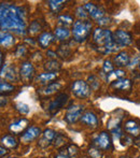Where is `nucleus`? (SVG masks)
Masks as SVG:
<instances>
[{
  "label": "nucleus",
  "mask_w": 140,
  "mask_h": 158,
  "mask_svg": "<svg viewBox=\"0 0 140 158\" xmlns=\"http://www.w3.org/2000/svg\"><path fill=\"white\" fill-rule=\"evenodd\" d=\"M113 39H114V42L120 48L127 46L133 42L132 35L128 31H125V30H117L113 33Z\"/></svg>",
  "instance_id": "nucleus-6"
},
{
  "label": "nucleus",
  "mask_w": 140,
  "mask_h": 158,
  "mask_svg": "<svg viewBox=\"0 0 140 158\" xmlns=\"http://www.w3.org/2000/svg\"><path fill=\"white\" fill-rule=\"evenodd\" d=\"M54 145L56 146V148H59V146L64 145V142H65V138L63 137L62 135H56V137H55L54 139Z\"/></svg>",
  "instance_id": "nucleus-36"
},
{
  "label": "nucleus",
  "mask_w": 140,
  "mask_h": 158,
  "mask_svg": "<svg viewBox=\"0 0 140 158\" xmlns=\"http://www.w3.org/2000/svg\"><path fill=\"white\" fill-rule=\"evenodd\" d=\"M113 63L114 66L119 67V68H123L129 64V56L126 52H121L113 58Z\"/></svg>",
  "instance_id": "nucleus-16"
},
{
  "label": "nucleus",
  "mask_w": 140,
  "mask_h": 158,
  "mask_svg": "<svg viewBox=\"0 0 140 158\" xmlns=\"http://www.w3.org/2000/svg\"><path fill=\"white\" fill-rule=\"evenodd\" d=\"M40 135H41V129H40L39 127H36V126L28 127L23 132V135H21V142H23V143H25V144H28L37 139Z\"/></svg>",
  "instance_id": "nucleus-8"
},
{
  "label": "nucleus",
  "mask_w": 140,
  "mask_h": 158,
  "mask_svg": "<svg viewBox=\"0 0 140 158\" xmlns=\"http://www.w3.org/2000/svg\"><path fill=\"white\" fill-rule=\"evenodd\" d=\"M94 144L96 148H98L99 150L101 151H108L111 148V145H112V142H111V138L110 135L106 131H103L100 132L97 138L95 139Z\"/></svg>",
  "instance_id": "nucleus-7"
},
{
  "label": "nucleus",
  "mask_w": 140,
  "mask_h": 158,
  "mask_svg": "<svg viewBox=\"0 0 140 158\" xmlns=\"http://www.w3.org/2000/svg\"><path fill=\"white\" fill-rule=\"evenodd\" d=\"M139 67H140V63H139Z\"/></svg>",
  "instance_id": "nucleus-46"
},
{
  "label": "nucleus",
  "mask_w": 140,
  "mask_h": 158,
  "mask_svg": "<svg viewBox=\"0 0 140 158\" xmlns=\"http://www.w3.org/2000/svg\"><path fill=\"white\" fill-rule=\"evenodd\" d=\"M16 110L21 114H28L29 113V106L24 102H19V103H16Z\"/></svg>",
  "instance_id": "nucleus-33"
},
{
  "label": "nucleus",
  "mask_w": 140,
  "mask_h": 158,
  "mask_svg": "<svg viewBox=\"0 0 140 158\" xmlns=\"http://www.w3.org/2000/svg\"><path fill=\"white\" fill-rule=\"evenodd\" d=\"M61 87H62V85L59 83H51V84H49V85H46L44 88L40 89L39 93L44 96H49V95H52V94H54V93H56Z\"/></svg>",
  "instance_id": "nucleus-22"
},
{
  "label": "nucleus",
  "mask_w": 140,
  "mask_h": 158,
  "mask_svg": "<svg viewBox=\"0 0 140 158\" xmlns=\"http://www.w3.org/2000/svg\"><path fill=\"white\" fill-rule=\"evenodd\" d=\"M2 146L6 148H15L17 146V141L14 137L12 135H4L1 139Z\"/></svg>",
  "instance_id": "nucleus-23"
},
{
  "label": "nucleus",
  "mask_w": 140,
  "mask_h": 158,
  "mask_svg": "<svg viewBox=\"0 0 140 158\" xmlns=\"http://www.w3.org/2000/svg\"><path fill=\"white\" fill-rule=\"evenodd\" d=\"M34 73H35V69L30 61H25V63L22 64L19 74H21V77L24 81L28 82L29 80H32V77H34Z\"/></svg>",
  "instance_id": "nucleus-11"
},
{
  "label": "nucleus",
  "mask_w": 140,
  "mask_h": 158,
  "mask_svg": "<svg viewBox=\"0 0 140 158\" xmlns=\"http://www.w3.org/2000/svg\"><path fill=\"white\" fill-rule=\"evenodd\" d=\"M75 16L79 17L81 21H86V19H87V16H88V13H87V11L85 10L84 6H79V8H77V10H75Z\"/></svg>",
  "instance_id": "nucleus-28"
},
{
  "label": "nucleus",
  "mask_w": 140,
  "mask_h": 158,
  "mask_svg": "<svg viewBox=\"0 0 140 158\" xmlns=\"http://www.w3.org/2000/svg\"><path fill=\"white\" fill-rule=\"evenodd\" d=\"M0 26L2 30L14 31L19 35H24L26 29V22L23 8L16 6L14 4L1 3Z\"/></svg>",
  "instance_id": "nucleus-1"
},
{
  "label": "nucleus",
  "mask_w": 140,
  "mask_h": 158,
  "mask_svg": "<svg viewBox=\"0 0 140 158\" xmlns=\"http://www.w3.org/2000/svg\"><path fill=\"white\" fill-rule=\"evenodd\" d=\"M120 158H130V157H120Z\"/></svg>",
  "instance_id": "nucleus-44"
},
{
  "label": "nucleus",
  "mask_w": 140,
  "mask_h": 158,
  "mask_svg": "<svg viewBox=\"0 0 140 158\" xmlns=\"http://www.w3.org/2000/svg\"><path fill=\"white\" fill-rule=\"evenodd\" d=\"M61 67H62L61 64H59L58 61L54 60V59L46 61V63L44 64V69H45L48 72H57V71L61 69Z\"/></svg>",
  "instance_id": "nucleus-25"
},
{
  "label": "nucleus",
  "mask_w": 140,
  "mask_h": 158,
  "mask_svg": "<svg viewBox=\"0 0 140 158\" xmlns=\"http://www.w3.org/2000/svg\"><path fill=\"white\" fill-rule=\"evenodd\" d=\"M84 8H85V10L87 11L88 15H90L93 19H95V21L98 22L99 19L105 17V11H104L101 8H99V6H97L96 4L92 3V2L85 3Z\"/></svg>",
  "instance_id": "nucleus-10"
},
{
  "label": "nucleus",
  "mask_w": 140,
  "mask_h": 158,
  "mask_svg": "<svg viewBox=\"0 0 140 158\" xmlns=\"http://www.w3.org/2000/svg\"><path fill=\"white\" fill-rule=\"evenodd\" d=\"M88 155L91 156V158H101V150H99L96 146H93L88 150Z\"/></svg>",
  "instance_id": "nucleus-32"
},
{
  "label": "nucleus",
  "mask_w": 140,
  "mask_h": 158,
  "mask_svg": "<svg viewBox=\"0 0 140 158\" xmlns=\"http://www.w3.org/2000/svg\"><path fill=\"white\" fill-rule=\"evenodd\" d=\"M40 30H41V25H40V23L38 21H35V22H32V24H30V26H29V30H28V32L29 33H37V32H39Z\"/></svg>",
  "instance_id": "nucleus-34"
},
{
  "label": "nucleus",
  "mask_w": 140,
  "mask_h": 158,
  "mask_svg": "<svg viewBox=\"0 0 140 158\" xmlns=\"http://www.w3.org/2000/svg\"><path fill=\"white\" fill-rule=\"evenodd\" d=\"M82 112H83V106L81 104H73V106H69L66 111L65 119L69 124H73L81 118Z\"/></svg>",
  "instance_id": "nucleus-5"
},
{
  "label": "nucleus",
  "mask_w": 140,
  "mask_h": 158,
  "mask_svg": "<svg viewBox=\"0 0 140 158\" xmlns=\"http://www.w3.org/2000/svg\"><path fill=\"white\" fill-rule=\"evenodd\" d=\"M4 77L9 81H17L19 77H17V73L14 67H10V68L6 69V73H4Z\"/></svg>",
  "instance_id": "nucleus-26"
},
{
  "label": "nucleus",
  "mask_w": 140,
  "mask_h": 158,
  "mask_svg": "<svg viewBox=\"0 0 140 158\" xmlns=\"http://www.w3.org/2000/svg\"><path fill=\"white\" fill-rule=\"evenodd\" d=\"M64 3H66V1H63V0H50V1H48L49 8L51 9L53 13H58L65 6Z\"/></svg>",
  "instance_id": "nucleus-24"
},
{
  "label": "nucleus",
  "mask_w": 140,
  "mask_h": 158,
  "mask_svg": "<svg viewBox=\"0 0 140 158\" xmlns=\"http://www.w3.org/2000/svg\"><path fill=\"white\" fill-rule=\"evenodd\" d=\"M0 151H1V152H0V156H1V157H3L4 155L8 154V151H6V148H3V146H1Z\"/></svg>",
  "instance_id": "nucleus-41"
},
{
  "label": "nucleus",
  "mask_w": 140,
  "mask_h": 158,
  "mask_svg": "<svg viewBox=\"0 0 140 158\" xmlns=\"http://www.w3.org/2000/svg\"><path fill=\"white\" fill-rule=\"evenodd\" d=\"M68 100V95L67 94H59L56 97V99H54L53 101H51L50 106H49V112L52 115L56 114L66 104Z\"/></svg>",
  "instance_id": "nucleus-9"
},
{
  "label": "nucleus",
  "mask_w": 140,
  "mask_h": 158,
  "mask_svg": "<svg viewBox=\"0 0 140 158\" xmlns=\"http://www.w3.org/2000/svg\"><path fill=\"white\" fill-rule=\"evenodd\" d=\"M92 28V24L86 19V21H79L74 22L72 27V35L73 39L77 42H84L86 38L88 37Z\"/></svg>",
  "instance_id": "nucleus-3"
},
{
  "label": "nucleus",
  "mask_w": 140,
  "mask_h": 158,
  "mask_svg": "<svg viewBox=\"0 0 140 158\" xmlns=\"http://www.w3.org/2000/svg\"><path fill=\"white\" fill-rule=\"evenodd\" d=\"M53 40H54V37H53L52 33L49 32V31L42 32L41 35H39V38H38V42H39L40 46L43 48H48V46L53 42Z\"/></svg>",
  "instance_id": "nucleus-17"
},
{
  "label": "nucleus",
  "mask_w": 140,
  "mask_h": 158,
  "mask_svg": "<svg viewBox=\"0 0 140 158\" xmlns=\"http://www.w3.org/2000/svg\"><path fill=\"white\" fill-rule=\"evenodd\" d=\"M80 121L90 127H96L97 124H98V119H97L96 114L91 112V111H87V112L83 113L81 118H80Z\"/></svg>",
  "instance_id": "nucleus-14"
},
{
  "label": "nucleus",
  "mask_w": 140,
  "mask_h": 158,
  "mask_svg": "<svg viewBox=\"0 0 140 158\" xmlns=\"http://www.w3.org/2000/svg\"><path fill=\"white\" fill-rule=\"evenodd\" d=\"M112 74L117 77V80L125 79V72H124L123 70H121V69H117V70H114ZM112 74H111V75H112ZM111 75H110V77H111ZM108 79H109V77H108Z\"/></svg>",
  "instance_id": "nucleus-37"
},
{
  "label": "nucleus",
  "mask_w": 140,
  "mask_h": 158,
  "mask_svg": "<svg viewBox=\"0 0 140 158\" xmlns=\"http://www.w3.org/2000/svg\"><path fill=\"white\" fill-rule=\"evenodd\" d=\"M27 126H28V121L25 118H22L16 122H13V123L9 126V129H10V131L13 133H19V132H22V131H25L26 129H27Z\"/></svg>",
  "instance_id": "nucleus-15"
},
{
  "label": "nucleus",
  "mask_w": 140,
  "mask_h": 158,
  "mask_svg": "<svg viewBox=\"0 0 140 158\" xmlns=\"http://www.w3.org/2000/svg\"><path fill=\"white\" fill-rule=\"evenodd\" d=\"M103 70L104 72L107 74V77H110L111 74L113 73V71H114V68H113V64L111 63L110 60H105V63H104V67H103Z\"/></svg>",
  "instance_id": "nucleus-31"
},
{
  "label": "nucleus",
  "mask_w": 140,
  "mask_h": 158,
  "mask_svg": "<svg viewBox=\"0 0 140 158\" xmlns=\"http://www.w3.org/2000/svg\"><path fill=\"white\" fill-rule=\"evenodd\" d=\"M71 92L78 98H86L91 95V87L85 81L78 80L71 86Z\"/></svg>",
  "instance_id": "nucleus-4"
},
{
  "label": "nucleus",
  "mask_w": 140,
  "mask_h": 158,
  "mask_svg": "<svg viewBox=\"0 0 140 158\" xmlns=\"http://www.w3.org/2000/svg\"><path fill=\"white\" fill-rule=\"evenodd\" d=\"M93 41L100 54L107 55L119 51L120 46L114 42L113 33L108 29L96 28L93 33Z\"/></svg>",
  "instance_id": "nucleus-2"
},
{
  "label": "nucleus",
  "mask_w": 140,
  "mask_h": 158,
  "mask_svg": "<svg viewBox=\"0 0 140 158\" xmlns=\"http://www.w3.org/2000/svg\"><path fill=\"white\" fill-rule=\"evenodd\" d=\"M48 55H50V57H56V54H55V53H53V52H51V51H49L48 52Z\"/></svg>",
  "instance_id": "nucleus-43"
},
{
  "label": "nucleus",
  "mask_w": 140,
  "mask_h": 158,
  "mask_svg": "<svg viewBox=\"0 0 140 158\" xmlns=\"http://www.w3.org/2000/svg\"><path fill=\"white\" fill-rule=\"evenodd\" d=\"M54 35L56 37V39L64 41V40H67L70 37V30L67 27H64V26H59L56 27L54 30Z\"/></svg>",
  "instance_id": "nucleus-21"
},
{
  "label": "nucleus",
  "mask_w": 140,
  "mask_h": 158,
  "mask_svg": "<svg viewBox=\"0 0 140 158\" xmlns=\"http://www.w3.org/2000/svg\"><path fill=\"white\" fill-rule=\"evenodd\" d=\"M111 86L115 89H120V90H128L132 88V82L127 79H121V80H117V81L112 82Z\"/></svg>",
  "instance_id": "nucleus-18"
},
{
  "label": "nucleus",
  "mask_w": 140,
  "mask_h": 158,
  "mask_svg": "<svg viewBox=\"0 0 140 158\" xmlns=\"http://www.w3.org/2000/svg\"><path fill=\"white\" fill-rule=\"evenodd\" d=\"M57 133L55 132L52 129H45L42 133V138L39 141V145L41 148H48L53 141H54L55 137H56Z\"/></svg>",
  "instance_id": "nucleus-13"
},
{
  "label": "nucleus",
  "mask_w": 140,
  "mask_h": 158,
  "mask_svg": "<svg viewBox=\"0 0 140 158\" xmlns=\"http://www.w3.org/2000/svg\"><path fill=\"white\" fill-rule=\"evenodd\" d=\"M124 129H125V132L130 137L137 138L140 135V125L134 119H128L125 123Z\"/></svg>",
  "instance_id": "nucleus-12"
},
{
  "label": "nucleus",
  "mask_w": 140,
  "mask_h": 158,
  "mask_svg": "<svg viewBox=\"0 0 140 158\" xmlns=\"http://www.w3.org/2000/svg\"><path fill=\"white\" fill-rule=\"evenodd\" d=\"M8 158H17V157H8Z\"/></svg>",
  "instance_id": "nucleus-45"
},
{
  "label": "nucleus",
  "mask_w": 140,
  "mask_h": 158,
  "mask_svg": "<svg viewBox=\"0 0 140 158\" xmlns=\"http://www.w3.org/2000/svg\"><path fill=\"white\" fill-rule=\"evenodd\" d=\"M138 61H139V56H137L136 58H135V59H133V61L129 64H130L129 67H130V68H133V66H135V64H136L137 63H138Z\"/></svg>",
  "instance_id": "nucleus-42"
},
{
  "label": "nucleus",
  "mask_w": 140,
  "mask_h": 158,
  "mask_svg": "<svg viewBox=\"0 0 140 158\" xmlns=\"http://www.w3.org/2000/svg\"><path fill=\"white\" fill-rule=\"evenodd\" d=\"M87 84L90 85L91 89L96 90V89H98V87H99V80L97 79V77H95V75H90V77H88Z\"/></svg>",
  "instance_id": "nucleus-30"
},
{
  "label": "nucleus",
  "mask_w": 140,
  "mask_h": 158,
  "mask_svg": "<svg viewBox=\"0 0 140 158\" xmlns=\"http://www.w3.org/2000/svg\"><path fill=\"white\" fill-rule=\"evenodd\" d=\"M26 54V48L24 45H19L15 51V55L16 57H23Z\"/></svg>",
  "instance_id": "nucleus-38"
},
{
  "label": "nucleus",
  "mask_w": 140,
  "mask_h": 158,
  "mask_svg": "<svg viewBox=\"0 0 140 158\" xmlns=\"http://www.w3.org/2000/svg\"><path fill=\"white\" fill-rule=\"evenodd\" d=\"M109 21H110V19H109V17H107V16H105V17H103L101 19H99L97 23H98L100 26H106L107 24H109Z\"/></svg>",
  "instance_id": "nucleus-40"
},
{
  "label": "nucleus",
  "mask_w": 140,
  "mask_h": 158,
  "mask_svg": "<svg viewBox=\"0 0 140 158\" xmlns=\"http://www.w3.org/2000/svg\"><path fill=\"white\" fill-rule=\"evenodd\" d=\"M57 74H58L57 72H44V73H41V74L37 75L36 81H37L38 83L45 84V83H49V82L56 79Z\"/></svg>",
  "instance_id": "nucleus-20"
},
{
  "label": "nucleus",
  "mask_w": 140,
  "mask_h": 158,
  "mask_svg": "<svg viewBox=\"0 0 140 158\" xmlns=\"http://www.w3.org/2000/svg\"><path fill=\"white\" fill-rule=\"evenodd\" d=\"M68 151V154H69L70 158H74L77 157L78 153H79V150H78V146L74 145V144H71V145H69V148H67Z\"/></svg>",
  "instance_id": "nucleus-35"
},
{
  "label": "nucleus",
  "mask_w": 140,
  "mask_h": 158,
  "mask_svg": "<svg viewBox=\"0 0 140 158\" xmlns=\"http://www.w3.org/2000/svg\"><path fill=\"white\" fill-rule=\"evenodd\" d=\"M0 92H1L2 95H6V94H10V93L14 92V86L9 84L8 82H3L2 81L0 83Z\"/></svg>",
  "instance_id": "nucleus-27"
},
{
  "label": "nucleus",
  "mask_w": 140,
  "mask_h": 158,
  "mask_svg": "<svg viewBox=\"0 0 140 158\" xmlns=\"http://www.w3.org/2000/svg\"><path fill=\"white\" fill-rule=\"evenodd\" d=\"M73 22V19L69 15H61V16L58 17V23L61 24L62 26H64V27H67L68 25H71Z\"/></svg>",
  "instance_id": "nucleus-29"
},
{
  "label": "nucleus",
  "mask_w": 140,
  "mask_h": 158,
  "mask_svg": "<svg viewBox=\"0 0 140 158\" xmlns=\"http://www.w3.org/2000/svg\"><path fill=\"white\" fill-rule=\"evenodd\" d=\"M15 43V38L9 32H1L0 35V44L2 48H10Z\"/></svg>",
  "instance_id": "nucleus-19"
},
{
  "label": "nucleus",
  "mask_w": 140,
  "mask_h": 158,
  "mask_svg": "<svg viewBox=\"0 0 140 158\" xmlns=\"http://www.w3.org/2000/svg\"><path fill=\"white\" fill-rule=\"evenodd\" d=\"M55 158H70V156L68 154V151L65 150V151H59L58 154L55 156Z\"/></svg>",
  "instance_id": "nucleus-39"
}]
</instances>
